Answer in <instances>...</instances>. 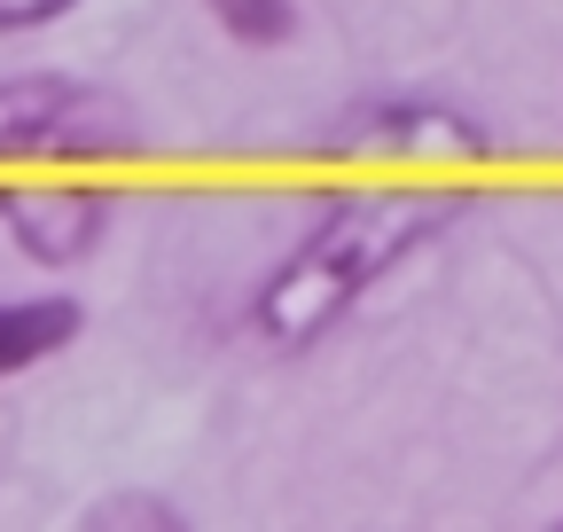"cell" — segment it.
Returning <instances> with one entry per match:
<instances>
[{"label":"cell","instance_id":"4","mask_svg":"<svg viewBox=\"0 0 563 532\" xmlns=\"http://www.w3.org/2000/svg\"><path fill=\"white\" fill-rule=\"evenodd\" d=\"M70 337H79V306H70V298H16V306H0V376H24V368L55 361Z\"/></svg>","mask_w":563,"mask_h":532},{"label":"cell","instance_id":"1","mask_svg":"<svg viewBox=\"0 0 563 532\" xmlns=\"http://www.w3.org/2000/svg\"><path fill=\"white\" fill-rule=\"evenodd\" d=\"M439 228H454V196H352L329 220H313V235L274 266V282L258 290L251 321L274 345H313L321 329H336Z\"/></svg>","mask_w":563,"mask_h":532},{"label":"cell","instance_id":"2","mask_svg":"<svg viewBox=\"0 0 563 532\" xmlns=\"http://www.w3.org/2000/svg\"><path fill=\"white\" fill-rule=\"evenodd\" d=\"M141 125L102 95L70 79H16L0 87V157H102L133 149Z\"/></svg>","mask_w":563,"mask_h":532},{"label":"cell","instance_id":"3","mask_svg":"<svg viewBox=\"0 0 563 532\" xmlns=\"http://www.w3.org/2000/svg\"><path fill=\"white\" fill-rule=\"evenodd\" d=\"M0 204H16V196H0ZM16 212H32V220H16L24 251L47 258V266H63V258H79V251L102 235L110 196H95V188H63V196H40V204H16Z\"/></svg>","mask_w":563,"mask_h":532},{"label":"cell","instance_id":"6","mask_svg":"<svg viewBox=\"0 0 563 532\" xmlns=\"http://www.w3.org/2000/svg\"><path fill=\"white\" fill-rule=\"evenodd\" d=\"M70 0H0V32H32V24H55Z\"/></svg>","mask_w":563,"mask_h":532},{"label":"cell","instance_id":"5","mask_svg":"<svg viewBox=\"0 0 563 532\" xmlns=\"http://www.w3.org/2000/svg\"><path fill=\"white\" fill-rule=\"evenodd\" d=\"M211 16H220L243 47H274V40H290L298 0H211Z\"/></svg>","mask_w":563,"mask_h":532}]
</instances>
